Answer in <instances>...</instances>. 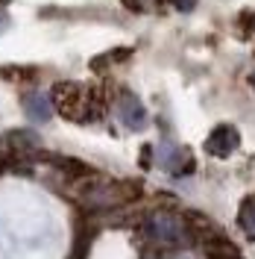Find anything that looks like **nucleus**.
I'll return each mask as SVG.
<instances>
[{
	"label": "nucleus",
	"mask_w": 255,
	"mask_h": 259,
	"mask_svg": "<svg viewBox=\"0 0 255 259\" xmlns=\"http://www.w3.org/2000/svg\"><path fill=\"white\" fill-rule=\"evenodd\" d=\"M147 236L159 244L167 247H179V244L188 242V227L185 221L173 215V212H156L150 221H147Z\"/></svg>",
	"instance_id": "1"
},
{
	"label": "nucleus",
	"mask_w": 255,
	"mask_h": 259,
	"mask_svg": "<svg viewBox=\"0 0 255 259\" xmlns=\"http://www.w3.org/2000/svg\"><path fill=\"white\" fill-rule=\"evenodd\" d=\"M238 145H240V136H238V130L232 127V124H220V127H214L211 130V136L206 139V150L211 153V156H217V159L232 156Z\"/></svg>",
	"instance_id": "2"
},
{
	"label": "nucleus",
	"mask_w": 255,
	"mask_h": 259,
	"mask_svg": "<svg viewBox=\"0 0 255 259\" xmlns=\"http://www.w3.org/2000/svg\"><path fill=\"white\" fill-rule=\"evenodd\" d=\"M159 165L164 171H170L173 177H182V174H191L194 171L191 153L179 145H161L159 147Z\"/></svg>",
	"instance_id": "3"
},
{
	"label": "nucleus",
	"mask_w": 255,
	"mask_h": 259,
	"mask_svg": "<svg viewBox=\"0 0 255 259\" xmlns=\"http://www.w3.org/2000/svg\"><path fill=\"white\" fill-rule=\"evenodd\" d=\"M117 118L126 130H141L147 124V109L141 106V100L135 95H120L117 100Z\"/></svg>",
	"instance_id": "4"
},
{
	"label": "nucleus",
	"mask_w": 255,
	"mask_h": 259,
	"mask_svg": "<svg viewBox=\"0 0 255 259\" xmlns=\"http://www.w3.org/2000/svg\"><path fill=\"white\" fill-rule=\"evenodd\" d=\"M24 112L30 115L32 121H47L50 115H53V97L44 95V92H30V95L24 97Z\"/></svg>",
	"instance_id": "5"
},
{
	"label": "nucleus",
	"mask_w": 255,
	"mask_h": 259,
	"mask_svg": "<svg viewBox=\"0 0 255 259\" xmlns=\"http://www.w3.org/2000/svg\"><path fill=\"white\" fill-rule=\"evenodd\" d=\"M238 224H240V230H243L249 239H255V194H249V197L240 203V209H238Z\"/></svg>",
	"instance_id": "6"
},
{
	"label": "nucleus",
	"mask_w": 255,
	"mask_h": 259,
	"mask_svg": "<svg viewBox=\"0 0 255 259\" xmlns=\"http://www.w3.org/2000/svg\"><path fill=\"white\" fill-rule=\"evenodd\" d=\"M176 9H182V12H188V9H194L197 6V0H170Z\"/></svg>",
	"instance_id": "7"
},
{
	"label": "nucleus",
	"mask_w": 255,
	"mask_h": 259,
	"mask_svg": "<svg viewBox=\"0 0 255 259\" xmlns=\"http://www.w3.org/2000/svg\"><path fill=\"white\" fill-rule=\"evenodd\" d=\"M129 9H135V12H141V9H147L150 6V0H123Z\"/></svg>",
	"instance_id": "8"
},
{
	"label": "nucleus",
	"mask_w": 255,
	"mask_h": 259,
	"mask_svg": "<svg viewBox=\"0 0 255 259\" xmlns=\"http://www.w3.org/2000/svg\"><path fill=\"white\" fill-rule=\"evenodd\" d=\"M252 89H255V74H252Z\"/></svg>",
	"instance_id": "9"
}]
</instances>
